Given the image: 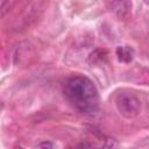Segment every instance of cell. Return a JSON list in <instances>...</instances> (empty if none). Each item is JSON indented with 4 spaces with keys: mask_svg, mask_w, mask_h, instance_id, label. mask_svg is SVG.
Wrapping results in <instances>:
<instances>
[{
    "mask_svg": "<svg viewBox=\"0 0 149 149\" xmlns=\"http://www.w3.org/2000/svg\"><path fill=\"white\" fill-rule=\"evenodd\" d=\"M38 149H55V146L50 141H43L38 144Z\"/></svg>",
    "mask_w": 149,
    "mask_h": 149,
    "instance_id": "cell-7",
    "label": "cell"
},
{
    "mask_svg": "<svg viewBox=\"0 0 149 149\" xmlns=\"http://www.w3.org/2000/svg\"><path fill=\"white\" fill-rule=\"evenodd\" d=\"M14 5H15L14 1H3V2H1L0 3V17H2L5 14H7Z\"/></svg>",
    "mask_w": 149,
    "mask_h": 149,
    "instance_id": "cell-5",
    "label": "cell"
},
{
    "mask_svg": "<svg viewBox=\"0 0 149 149\" xmlns=\"http://www.w3.org/2000/svg\"><path fill=\"white\" fill-rule=\"evenodd\" d=\"M63 94L66 100L81 113H92L98 107V90L93 81L85 76L66 78L63 84Z\"/></svg>",
    "mask_w": 149,
    "mask_h": 149,
    "instance_id": "cell-1",
    "label": "cell"
},
{
    "mask_svg": "<svg viewBox=\"0 0 149 149\" xmlns=\"http://www.w3.org/2000/svg\"><path fill=\"white\" fill-rule=\"evenodd\" d=\"M109 6L119 17H125L132 7V3L129 1H112L109 2Z\"/></svg>",
    "mask_w": 149,
    "mask_h": 149,
    "instance_id": "cell-4",
    "label": "cell"
},
{
    "mask_svg": "<svg viewBox=\"0 0 149 149\" xmlns=\"http://www.w3.org/2000/svg\"><path fill=\"white\" fill-rule=\"evenodd\" d=\"M100 149H119V146L113 139H106Z\"/></svg>",
    "mask_w": 149,
    "mask_h": 149,
    "instance_id": "cell-6",
    "label": "cell"
},
{
    "mask_svg": "<svg viewBox=\"0 0 149 149\" xmlns=\"http://www.w3.org/2000/svg\"><path fill=\"white\" fill-rule=\"evenodd\" d=\"M118 112L126 119H133L141 111V101L133 93H120L115 99Z\"/></svg>",
    "mask_w": 149,
    "mask_h": 149,
    "instance_id": "cell-2",
    "label": "cell"
},
{
    "mask_svg": "<svg viewBox=\"0 0 149 149\" xmlns=\"http://www.w3.org/2000/svg\"><path fill=\"white\" fill-rule=\"evenodd\" d=\"M14 149H23V148H22V147H20V146H15V147H14Z\"/></svg>",
    "mask_w": 149,
    "mask_h": 149,
    "instance_id": "cell-8",
    "label": "cell"
},
{
    "mask_svg": "<svg viewBox=\"0 0 149 149\" xmlns=\"http://www.w3.org/2000/svg\"><path fill=\"white\" fill-rule=\"evenodd\" d=\"M115 52H116L118 59L120 62H122V63L132 62L133 58H134V55H135L134 49L132 47H129V45H120V47L116 48Z\"/></svg>",
    "mask_w": 149,
    "mask_h": 149,
    "instance_id": "cell-3",
    "label": "cell"
}]
</instances>
